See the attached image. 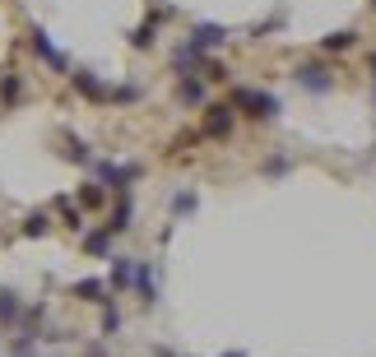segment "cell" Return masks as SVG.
I'll return each instance as SVG.
<instances>
[{
    "instance_id": "cell-9",
    "label": "cell",
    "mask_w": 376,
    "mask_h": 357,
    "mask_svg": "<svg viewBox=\"0 0 376 357\" xmlns=\"http://www.w3.org/2000/svg\"><path fill=\"white\" fill-rule=\"evenodd\" d=\"M181 102H186V107H195V102H204V84H200V79L181 75Z\"/></svg>"
},
{
    "instance_id": "cell-8",
    "label": "cell",
    "mask_w": 376,
    "mask_h": 357,
    "mask_svg": "<svg viewBox=\"0 0 376 357\" xmlns=\"http://www.w3.org/2000/svg\"><path fill=\"white\" fill-rule=\"evenodd\" d=\"M75 297H84V302H107V283L102 279H84V283H75Z\"/></svg>"
},
{
    "instance_id": "cell-5",
    "label": "cell",
    "mask_w": 376,
    "mask_h": 357,
    "mask_svg": "<svg viewBox=\"0 0 376 357\" xmlns=\"http://www.w3.org/2000/svg\"><path fill=\"white\" fill-rule=\"evenodd\" d=\"M33 47H37V56H42V61H47V65H56V70H65V56H61V51H56V47H51V42H47V33H42V28H33Z\"/></svg>"
},
{
    "instance_id": "cell-7",
    "label": "cell",
    "mask_w": 376,
    "mask_h": 357,
    "mask_svg": "<svg viewBox=\"0 0 376 357\" xmlns=\"http://www.w3.org/2000/svg\"><path fill=\"white\" fill-rule=\"evenodd\" d=\"M358 42V33L353 28H339V33H330V37H321V51H348Z\"/></svg>"
},
{
    "instance_id": "cell-12",
    "label": "cell",
    "mask_w": 376,
    "mask_h": 357,
    "mask_svg": "<svg viewBox=\"0 0 376 357\" xmlns=\"http://www.w3.org/2000/svg\"><path fill=\"white\" fill-rule=\"evenodd\" d=\"M125 228H130V204H116V214H111V232H125Z\"/></svg>"
},
{
    "instance_id": "cell-18",
    "label": "cell",
    "mask_w": 376,
    "mask_h": 357,
    "mask_svg": "<svg viewBox=\"0 0 376 357\" xmlns=\"http://www.w3.org/2000/svg\"><path fill=\"white\" fill-rule=\"evenodd\" d=\"M372 102H376V89H372Z\"/></svg>"
},
{
    "instance_id": "cell-19",
    "label": "cell",
    "mask_w": 376,
    "mask_h": 357,
    "mask_svg": "<svg viewBox=\"0 0 376 357\" xmlns=\"http://www.w3.org/2000/svg\"><path fill=\"white\" fill-rule=\"evenodd\" d=\"M372 10H376V0H372Z\"/></svg>"
},
{
    "instance_id": "cell-1",
    "label": "cell",
    "mask_w": 376,
    "mask_h": 357,
    "mask_svg": "<svg viewBox=\"0 0 376 357\" xmlns=\"http://www.w3.org/2000/svg\"><path fill=\"white\" fill-rule=\"evenodd\" d=\"M237 107L247 111L251 121H274L279 116V98L265 89H237Z\"/></svg>"
},
{
    "instance_id": "cell-10",
    "label": "cell",
    "mask_w": 376,
    "mask_h": 357,
    "mask_svg": "<svg viewBox=\"0 0 376 357\" xmlns=\"http://www.w3.org/2000/svg\"><path fill=\"white\" fill-rule=\"evenodd\" d=\"M111 283H116V288H125V283H135V264L125 260V255H116V269H111Z\"/></svg>"
},
{
    "instance_id": "cell-6",
    "label": "cell",
    "mask_w": 376,
    "mask_h": 357,
    "mask_svg": "<svg viewBox=\"0 0 376 357\" xmlns=\"http://www.w3.org/2000/svg\"><path fill=\"white\" fill-rule=\"evenodd\" d=\"M75 89H79L84 98H98V102H102V98H111V89L102 84V79H93V75H75Z\"/></svg>"
},
{
    "instance_id": "cell-3",
    "label": "cell",
    "mask_w": 376,
    "mask_h": 357,
    "mask_svg": "<svg viewBox=\"0 0 376 357\" xmlns=\"http://www.w3.org/2000/svg\"><path fill=\"white\" fill-rule=\"evenodd\" d=\"M298 84L307 89V93H330V89H334V79H330V70H325V65H316V61L298 65Z\"/></svg>"
},
{
    "instance_id": "cell-4",
    "label": "cell",
    "mask_w": 376,
    "mask_h": 357,
    "mask_svg": "<svg viewBox=\"0 0 376 357\" xmlns=\"http://www.w3.org/2000/svg\"><path fill=\"white\" fill-rule=\"evenodd\" d=\"M228 130H233V107H209V116H204V135L223 140Z\"/></svg>"
},
{
    "instance_id": "cell-16",
    "label": "cell",
    "mask_w": 376,
    "mask_h": 357,
    "mask_svg": "<svg viewBox=\"0 0 376 357\" xmlns=\"http://www.w3.org/2000/svg\"><path fill=\"white\" fill-rule=\"evenodd\" d=\"M84 246L93 250V255H102V250H107V232H93V237H89V241H84Z\"/></svg>"
},
{
    "instance_id": "cell-13",
    "label": "cell",
    "mask_w": 376,
    "mask_h": 357,
    "mask_svg": "<svg viewBox=\"0 0 376 357\" xmlns=\"http://www.w3.org/2000/svg\"><path fill=\"white\" fill-rule=\"evenodd\" d=\"M288 172H293L288 158H269V163H265V176H288Z\"/></svg>"
},
{
    "instance_id": "cell-2",
    "label": "cell",
    "mask_w": 376,
    "mask_h": 357,
    "mask_svg": "<svg viewBox=\"0 0 376 357\" xmlns=\"http://www.w3.org/2000/svg\"><path fill=\"white\" fill-rule=\"evenodd\" d=\"M223 42H228V28H223V24H195V28H190V47L200 51V56L223 47Z\"/></svg>"
},
{
    "instance_id": "cell-17",
    "label": "cell",
    "mask_w": 376,
    "mask_h": 357,
    "mask_svg": "<svg viewBox=\"0 0 376 357\" xmlns=\"http://www.w3.org/2000/svg\"><path fill=\"white\" fill-rule=\"evenodd\" d=\"M372 75H376V56H372Z\"/></svg>"
},
{
    "instance_id": "cell-15",
    "label": "cell",
    "mask_w": 376,
    "mask_h": 357,
    "mask_svg": "<svg viewBox=\"0 0 376 357\" xmlns=\"http://www.w3.org/2000/svg\"><path fill=\"white\" fill-rule=\"evenodd\" d=\"M172 209H177V214H190V209H195V195H190V190H181V195L172 200Z\"/></svg>"
},
{
    "instance_id": "cell-11",
    "label": "cell",
    "mask_w": 376,
    "mask_h": 357,
    "mask_svg": "<svg viewBox=\"0 0 376 357\" xmlns=\"http://www.w3.org/2000/svg\"><path fill=\"white\" fill-rule=\"evenodd\" d=\"M19 315V297L15 293H0V320H15Z\"/></svg>"
},
{
    "instance_id": "cell-14",
    "label": "cell",
    "mask_w": 376,
    "mask_h": 357,
    "mask_svg": "<svg viewBox=\"0 0 376 357\" xmlns=\"http://www.w3.org/2000/svg\"><path fill=\"white\" fill-rule=\"evenodd\" d=\"M24 232H28V237H42V232H47V214H33L28 223H24Z\"/></svg>"
}]
</instances>
